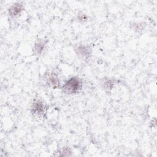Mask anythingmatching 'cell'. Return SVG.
<instances>
[{"label": "cell", "mask_w": 157, "mask_h": 157, "mask_svg": "<svg viewBox=\"0 0 157 157\" xmlns=\"http://www.w3.org/2000/svg\"><path fill=\"white\" fill-rule=\"evenodd\" d=\"M22 10H23V6L20 3H15L10 7L9 12L10 16L13 17H15L18 16L21 13Z\"/></svg>", "instance_id": "277c9868"}, {"label": "cell", "mask_w": 157, "mask_h": 157, "mask_svg": "<svg viewBox=\"0 0 157 157\" xmlns=\"http://www.w3.org/2000/svg\"><path fill=\"white\" fill-rule=\"evenodd\" d=\"M77 50H78V53L83 56H88V55L90 54V52H89V49L88 48L86 47L85 46H79L77 48Z\"/></svg>", "instance_id": "5b68a950"}, {"label": "cell", "mask_w": 157, "mask_h": 157, "mask_svg": "<svg viewBox=\"0 0 157 157\" xmlns=\"http://www.w3.org/2000/svg\"><path fill=\"white\" fill-rule=\"evenodd\" d=\"M45 46V42L43 41H39L34 46V50L35 52L37 54H40L44 50Z\"/></svg>", "instance_id": "8992f818"}, {"label": "cell", "mask_w": 157, "mask_h": 157, "mask_svg": "<svg viewBox=\"0 0 157 157\" xmlns=\"http://www.w3.org/2000/svg\"><path fill=\"white\" fill-rule=\"evenodd\" d=\"M82 88V82L76 77H72L68 79L63 86V90L69 94H75L79 92Z\"/></svg>", "instance_id": "6da1fadb"}, {"label": "cell", "mask_w": 157, "mask_h": 157, "mask_svg": "<svg viewBox=\"0 0 157 157\" xmlns=\"http://www.w3.org/2000/svg\"><path fill=\"white\" fill-rule=\"evenodd\" d=\"M46 80L49 86L53 88H58L59 86V80L57 75L55 73L50 72L47 74L46 76Z\"/></svg>", "instance_id": "7a4b0ae2"}, {"label": "cell", "mask_w": 157, "mask_h": 157, "mask_svg": "<svg viewBox=\"0 0 157 157\" xmlns=\"http://www.w3.org/2000/svg\"><path fill=\"white\" fill-rule=\"evenodd\" d=\"M44 104L40 100H36L31 106V111L35 114H42L44 112Z\"/></svg>", "instance_id": "3957f363"}]
</instances>
